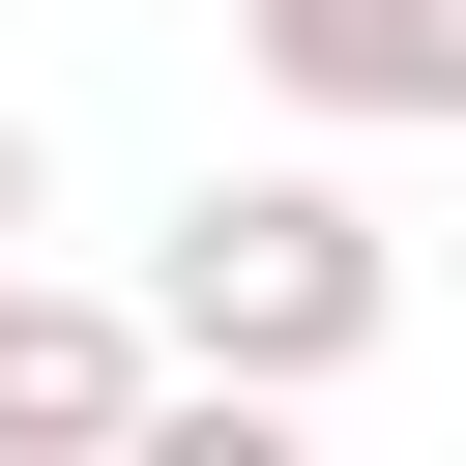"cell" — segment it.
I'll return each mask as SVG.
<instances>
[{
    "label": "cell",
    "instance_id": "cell-1",
    "mask_svg": "<svg viewBox=\"0 0 466 466\" xmlns=\"http://www.w3.org/2000/svg\"><path fill=\"white\" fill-rule=\"evenodd\" d=\"M379 320H408V233H379L350 175H204V204L146 233V350H175V379H291V408H320Z\"/></svg>",
    "mask_w": 466,
    "mask_h": 466
},
{
    "label": "cell",
    "instance_id": "cell-5",
    "mask_svg": "<svg viewBox=\"0 0 466 466\" xmlns=\"http://www.w3.org/2000/svg\"><path fill=\"white\" fill-rule=\"evenodd\" d=\"M0 262H29V116H0Z\"/></svg>",
    "mask_w": 466,
    "mask_h": 466
},
{
    "label": "cell",
    "instance_id": "cell-4",
    "mask_svg": "<svg viewBox=\"0 0 466 466\" xmlns=\"http://www.w3.org/2000/svg\"><path fill=\"white\" fill-rule=\"evenodd\" d=\"M87 466H320V408H291V379H146Z\"/></svg>",
    "mask_w": 466,
    "mask_h": 466
},
{
    "label": "cell",
    "instance_id": "cell-3",
    "mask_svg": "<svg viewBox=\"0 0 466 466\" xmlns=\"http://www.w3.org/2000/svg\"><path fill=\"white\" fill-rule=\"evenodd\" d=\"M146 379H175V350H146V291H58V262H0V466H87Z\"/></svg>",
    "mask_w": 466,
    "mask_h": 466
},
{
    "label": "cell",
    "instance_id": "cell-2",
    "mask_svg": "<svg viewBox=\"0 0 466 466\" xmlns=\"http://www.w3.org/2000/svg\"><path fill=\"white\" fill-rule=\"evenodd\" d=\"M233 58H262L320 146H437V116H466V0H233Z\"/></svg>",
    "mask_w": 466,
    "mask_h": 466
}]
</instances>
